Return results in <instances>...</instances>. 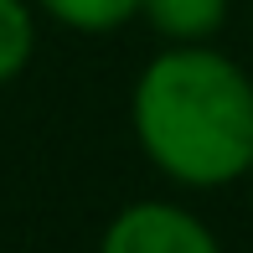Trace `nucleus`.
I'll return each mask as SVG.
<instances>
[{
    "mask_svg": "<svg viewBox=\"0 0 253 253\" xmlns=\"http://www.w3.org/2000/svg\"><path fill=\"white\" fill-rule=\"evenodd\" d=\"M129 124L145 160L176 186H233L253 160V78L207 42H170L134 78Z\"/></svg>",
    "mask_w": 253,
    "mask_h": 253,
    "instance_id": "nucleus-1",
    "label": "nucleus"
},
{
    "mask_svg": "<svg viewBox=\"0 0 253 253\" xmlns=\"http://www.w3.org/2000/svg\"><path fill=\"white\" fill-rule=\"evenodd\" d=\"M98 253H222L212 227L176 202H129L109 217Z\"/></svg>",
    "mask_w": 253,
    "mask_h": 253,
    "instance_id": "nucleus-2",
    "label": "nucleus"
},
{
    "mask_svg": "<svg viewBox=\"0 0 253 253\" xmlns=\"http://www.w3.org/2000/svg\"><path fill=\"white\" fill-rule=\"evenodd\" d=\"M140 16L166 42H212L227 21V0H145Z\"/></svg>",
    "mask_w": 253,
    "mask_h": 253,
    "instance_id": "nucleus-3",
    "label": "nucleus"
},
{
    "mask_svg": "<svg viewBox=\"0 0 253 253\" xmlns=\"http://www.w3.org/2000/svg\"><path fill=\"white\" fill-rule=\"evenodd\" d=\"M145 0H37L42 16H52L57 26L67 31H88V37H103V31H119L140 16Z\"/></svg>",
    "mask_w": 253,
    "mask_h": 253,
    "instance_id": "nucleus-4",
    "label": "nucleus"
},
{
    "mask_svg": "<svg viewBox=\"0 0 253 253\" xmlns=\"http://www.w3.org/2000/svg\"><path fill=\"white\" fill-rule=\"evenodd\" d=\"M37 52V10L31 0H0V83L21 78Z\"/></svg>",
    "mask_w": 253,
    "mask_h": 253,
    "instance_id": "nucleus-5",
    "label": "nucleus"
},
{
    "mask_svg": "<svg viewBox=\"0 0 253 253\" xmlns=\"http://www.w3.org/2000/svg\"><path fill=\"white\" fill-rule=\"evenodd\" d=\"M248 186H253V160H248Z\"/></svg>",
    "mask_w": 253,
    "mask_h": 253,
    "instance_id": "nucleus-6",
    "label": "nucleus"
}]
</instances>
